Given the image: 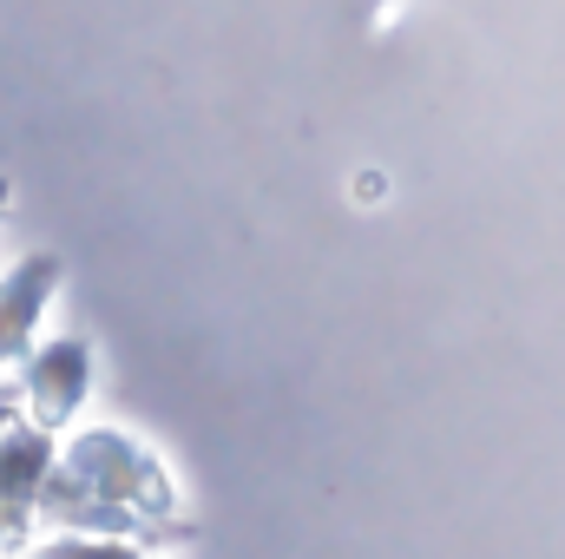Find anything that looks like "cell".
<instances>
[{
  "label": "cell",
  "instance_id": "277c9868",
  "mask_svg": "<svg viewBox=\"0 0 565 559\" xmlns=\"http://www.w3.org/2000/svg\"><path fill=\"white\" fill-rule=\"evenodd\" d=\"M40 559H126V553H106V547H73V540H66V547H53V553H40Z\"/></svg>",
  "mask_w": 565,
  "mask_h": 559
},
{
  "label": "cell",
  "instance_id": "3957f363",
  "mask_svg": "<svg viewBox=\"0 0 565 559\" xmlns=\"http://www.w3.org/2000/svg\"><path fill=\"white\" fill-rule=\"evenodd\" d=\"M53 277H60V271H53L46 257H33L26 271H13V277L0 283V362L20 356V342H26V329H33V316H40Z\"/></svg>",
  "mask_w": 565,
  "mask_h": 559
},
{
  "label": "cell",
  "instance_id": "7a4b0ae2",
  "mask_svg": "<svg viewBox=\"0 0 565 559\" xmlns=\"http://www.w3.org/2000/svg\"><path fill=\"white\" fill-rule=\"evenodd\" d=\"M26 395L40 421H66L86 395V349L79 342H53L33 369H26Z\"/></svg>",
  "mask_w": 565,
  "mask_h": 559
},
{
  "label": "cell",
  "instance_id": "6da1fadb",
  "mask_svg": "<svg viewBox=\"0 0 565 559\" xmlns=\"http://www.w3.org/2000/svg\"><path fill=\"white\" fill-rule=\"evenodd\" d=\"M40 487H46V434H0V553L20 547Z\"/></svg>",
  "mask_w": 565,
  "mask_h": 559
},
{
  "label": "cell",
  "instance_id": "5b68a950",
  "mask_svg": "<svg viewBox=\"0 0 565 559\" xmlns=\"http://www.w3.org/2000/svg\"><path fill=\"white\" fill-rule=\"evenodd\" d=\"M0 434H7V428H0Z\"/></svg>",
  "mask_w": 565,
  "mask_h": 559
}]
</instances>
